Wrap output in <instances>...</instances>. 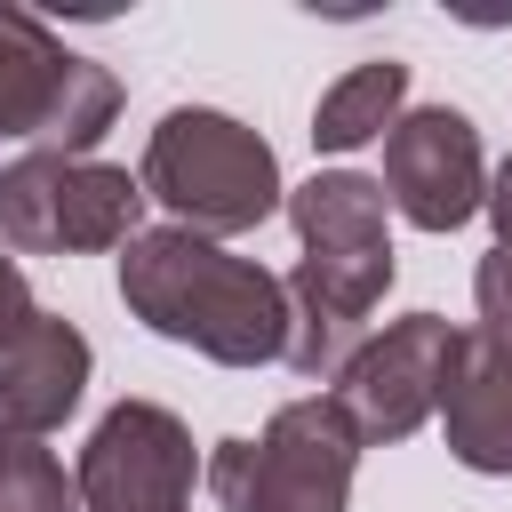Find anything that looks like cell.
Here are the masks:
<instances>
[{
    "label": "cell",
    "instance_id": "obj_4",
    "mask_svg": "<svg viewBox=\"0 0 512 512\" xmlns=\"http://www.w3.org/2000/svg\"><path fill=\"white\" fill-rule=\"evenodd\" d=\"M112 112V80L88 56H64L32 16H0V136L88 144Z\"/></svg>",
    "mask_w": 512,
    "mask_h": 512
},
{
    "label": "cell",
    "instance_id": "obj_10",
    "mask_svg": "<svg viewBox=\"0 0 512 512\" xmlns=\"http://www.w3.org/2000/svg\"><path fill=\"white\" fill-rule=\"evenodd\" d=\"M400 88H408V72H400V64H360L344 88H328V104H320L312 136H320L328 152H352V144H368V136L392 120Z\"/></svg>",
    "mask_w": 512,
    "mask_h": 512
},
{
    "label": "cell",
    "instance_id": "obj_14",
    "mask_svg": "<svg viewBox=\"0 0 512 512\" xmlns=\"http://www.w3.org/2000/svg\"><path fill=\"white\" fill-rule=\"evenodd\" d=\"M496 216H504V240H512V168H504V184H496Z\"/></svg>",
    "mask_w": 512,
    "mask_h": 512
},
{
    "label": "cell",
    "instance_id": "obj_11",
    "mask_svg": "<svg viewBox=\"0 0 512 512\" xmlns=\"http://www.w3.org/2000/svg\"><path fill=\"white\" fill-rule=\"evenodd\" d=\"M0 512H64L56 464L32 440H16V432H0Z\"/></svg>",
    "mask_w": 512,
    "mask_h": 512
},
{
    "label": "cell",
    "instance_id": "obj_7",
    "mask_svg": "<svg viewBox=\"0 0 512 512\" xmlns=\"http://www.w3.org/2000/svg\"><path fill=\"white\" fill-rule=\"evenodd\" d=\"M192 472V448L160 408H112L88 448V496L96 512H176Z\"/></svg>",
    "mask_w": 512,
    "mask_h": 512
},
{
    "label": "cell",
    "instance_id": "obj_5",
    "mask_svg": "<svg viewBox=\"0 0 512 512\" xmlns=\"http://www.w3.org/2000/svg\"><path fill=\"white\" fill-rule=\"evenodd\" d=\"M232 456L256 464V480L216 472V488L240 512H336V496H344V432H336L328 408H288L264 448L232 440Z\"/></svg>",
    "mask_w": 512,
    "mask_h": 512
},
{
    "label": "cell",
    "instance_id": "obj_1",
    "mask_svg": "<svg viewBox=\"0 0 512 512\" xmlns=\"http://www.w3.org/2000/svg\"><path fill=\"white\" fill-rule=\"evenodd\" d=\"M120 280L152 312V328H168V336H200L224 360L280 352V296H272V280L232 264V256H216V248H200V240H184V232L144 240Z\"/></svg>",
    "mask_w": 512,
    "mask_h": 512
},
{
    "label": "cell",
    "instance_id": "obj_13",
    "mask_svg": "<svg viewBox=\"0 0 512 512\" xmlns=\"http://www.w3.org/2000/svg\"><path fill=\"white\" fill-rule=\"evenodd\" d=\"M0 320H8V328H24V320H32V312H24V296H16V272H8V264H0Z\"/></svg>",
    "mask_w": 512,
    "mask_h": 512
},
{
    "label": "cell",
    "instance_id": "obj_2",
    "mask_svg": "<svg viewBox=\"0 0 512 512\" xmlns=\"http://www.w3.org/2000/svg\"><path fill=\"white\" fill-rule=\"evenodd\" d=\"M144 176L168 208L200 224H256L272 208V152L224 112H168Z\"/></svg>",
    "mask_w": 512,
    "mask_h": 512
},
{
    "label": "cell",
    "instance_id": "obj_12",
    "mask_svg": "<svg viewBox=\"0 0 512 512\" xmlns=\"http://www.w3.org/2000/svg\"><path fill=\"white\" fill-rule=\"evenodd\" d=\"M480 304H488V320H504V328H512V240H504V256L480 272Z\"/></svg>",
    "mask_w": 512,
    "mask_h": 512
},
{
    "label": "cell",
    "instance_id": "obj_6",
    "mask_svg": "<svg viewBox=\"0 0 512 512\" xmlns=\"http://www.w3.org/2000/svg\"><path fill=\"white\" fill-rule=\"evenodd\" d=\"M120 216H136V184L112 168H64V160H24L0 176V224L32 248L48 240H112Z\"/></svg>",
    "mask_w": 512,
    "mask_h": 512
},
{
    "label": "cell",
    "instance_id": "obj_9",
    "mask_svg": "<svg viewBox=\"0 0 512 512\" xmlns=\"http://www.w3.org/2000/svg\"><path fill=\"white\" fill-rule=\"evenodd\" d=\"M472 368H480V384L488 392H472V384H448L440 376V392H448V416H456V456L464 464H480V472H504L512 464V352H496V344H472Z\"/></svg>",
    "mask_w": 512,
    "mask_h": 512
},
{
    "label": "cell",
    "instance_id": "obj_8",
    "mask_svg": "<svg viewBox=\"0 0 512 512\" xmlns=\"http://www.w3.org/2000/svg\"><path fill=\"white\" fill-rule=\"evenodd\" d=\"M392 192L416 224H464L480 200V144L464 112H416L392 136Z\"/></svg>",
    "mask_w": 512,
    "mask_h": 512
},
{
    "label": "cell",
    "instance_id": "obj_3",
    "mask_svg": "<svg viewBox=\"0 0 512 512\" xmlns=\"http://www.w3.org/2000/svg\"><path fill=\"white\" fill-rule=\"evenodd\" d=\"M296 224H304V240H312L304 296H312V312L328 320V336H344V328L368 312V296L392 280L376 184H360V176H312V184L296 192Z\"/></svg>",
    "mask_w": 512,
    "mask_h": 512
}]
</instances>
